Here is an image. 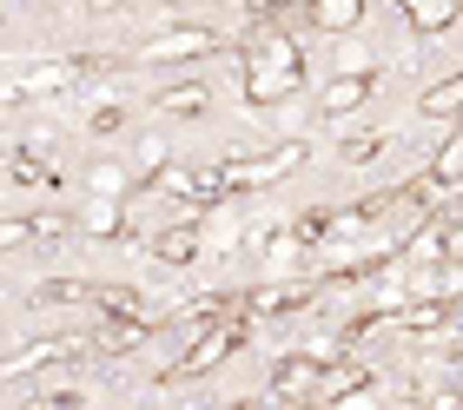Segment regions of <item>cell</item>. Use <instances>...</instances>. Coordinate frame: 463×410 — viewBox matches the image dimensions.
<instances>
[{
  "label": "cell",
  "instance_id": "1",
  "mask_svg": "<svg viewBox=\"0 0 463 410\" xmlns=\"http://www.w3.org/2000/svg\"><path fill=\"white\" fill-rule=\"evenodd\" d=\"M357 14H364V0H318V7H311V20H318V27H351Z\"/></svg>",
  "mask_w": 463,
  "mask_h": 410
}]
</instances>
